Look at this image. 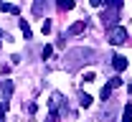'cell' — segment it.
<instances>
[{"label":"cell","instance_id":"obj_1","mask_svg":"<svg viewBox=\"0 0 132 122\" xmlns=\"http://www.w3.org/2000/svg\"><path fill=\"white\" fill-rule=\"evenodd\" d=\"M119 8H122V0H104V10H102V26L104 28H114L117 26Z\"/></svg>","mask_w":132,"mask_h":122},{"label":"cell","instance_id":"obj_2","mask_svg":"<svg viewBox=\"0 0 132 122\" xmlns=\"http://www.w3.org/2000/svg\"><path fill=\"white\" fill-rule=\"evenodd\" d=\"M125 41H127V31H125L122 26L109 28V43H112V46H122Z\"/></svg>","mask_w":132,"mask_h":122},{"label":"cell","instance_id":"obj_3","mask_svg":"<svg viewBox=\"0 0 132 122\" xmlns=\"http://www.w3.org/2000/svg\"><path fill=\"white\" fill-rule=\"evenodd\" d=\"M10 94H13V82H10V79H3V82H0V102H3L5 107H8Z\"/></svg>","mask_w":132,"mask_h":122},{"label":"cell","instance_id":"obj_4","mask_svg":"<svg viewBox=\"0 0 132 122\" xmlns=\"http://www.w3.org/2000/svg\"><path fill=\"white\" fill-rule=\"evenodd\" d=\"M84 28H86V18L76 20V23H71V26H69V31H66V36H79Z\"/></svg>","mask_w":132,"mask_h":122},{"label":"cell","instance_id":"obj_5","mask_svg":"<svg viewBox=\"0 0 132 122\" xmlns=\"http://www.w3.org/2000/svg\"><path fill=\"white\" fill-rule=\"evenodd\" d=\"M61 102H66V99H64V94H61V92H53V94H51L48 107H51V109H59V107H61Z\"/></svg>","mask_w":132,"mask_h":122},{"label":"cell","instance_id":"obj_6","mask_svg":"<svg viewBox=\"0 0 132 122\" xmlns=\"http://www.w3.org/2000/svg\"><path fill=\"white\" fill-rule=\"evenodd\" d=\"M112 66H114L117 71H125V69H127V59H125V56H119V53H117L114 59H112Z\"/></svg>","mask_w":132,"mask_h":122},{"label":"cell","instance_id":"obj_7","mask_svg":"<svg viewBox=\"0 0 132 122\" xmlns=\"http://www.w3.org/2000/svg\"><path fill=\"white\" fill-rule=\"evenodd\" d=\"M48 10V0H36L33 3V13L36 15H41V13H46Z\"/></svg>","mask_w":132,"mask_h":122},{"label":"cell","instance_id":"obj_8","mask_svg":"<svg viewBox=\"0 0 132 122\" xmlns=\"http://www.w3.org/2000/svg\"><path fill=\"white\" fill-rule=\"evenodd\" d=\"M0 10L10 13V15H18V5H13V3H0Z\"/></svg>","mask_w":132,"mask_h":122},{"label":"cell","instance_id":"obj_9","mask_svg":"<svg viewBox=\"0 0 132 122\" xmlns=\"http://www.w3.org/2000/svg\"><path fill=\"white\" fill-rule=\"evenodd\" d=\"M18 26H20V33H23V38H31V26H28V20H20Z\"/></svg>","mask_w":132,"mask_h":122},{"label":"cell","instance_id":"obj_10","mask_svg":"<svg viewBox=\"0 0 132 122\" xmlns=\"http://www.w3.org/2000/svg\"><path fill=\"white\" fill-rule=\"evenodd\" d=\"M122 122H132V104H125V109H122Z\"/></svg>","mask_w":132,"mask_h":122},{"label":"cell","instance_id":"obj_11","mask_svg":"<svg viewBox=\"0 0 132 122\" xmlns=\"http://www.w3.org/2000/svg\"><path fill=\"white\" fill-rule=\"evenodd\" d=\"M56 5H59L61 10H71V8H74L76 3H74V0H56Z\"/></svg>","mask_w":132,"mask_h":122},{"label":"cell","instance_id":"obj_12","mask_svg":"<svg viewBox=\"0 0 132 122\" xmlns=\"http://www.w3.org/2000/svg\"><path fill=\"white\" fill-rule=\"evenodd\" d=\"M79 104H81V107H89V104H92V97L81 92V94H79Z\"/></svg>","mask_w":132,"mask_h":122},{"label":"cell","instance_id":"obj_13","mask_svg":"<svg viewBox=\"0 0 132 122\" xmlns=\"http://www.w3.org/2000/svg\"><path fill=\"white\" fill-rule=\"evenodd\" d=\"M99 97H102V102H107V99L112 97V89H109V87H104L102 92H99Z\"/></svg>","mask_w":132,"mask_h":122},{"label":"cell","instance_id":"obj_14","mask_svg":"<svg viewBox=\"0 0 132 122\" xmlns=\"http://www.w3.org/2000/svg\"><path fill=\"white\" fill-rule=\"evenodd\" d=\"M109 89H117V87H122V79L119 76H114V79H109V84H107Z\"/></svg>","mask_w":132,"mask_h":122},{"label":"cell","instance_id":"obj_15","mask_svg":"<svg viewBox=\"0 0 132 122\" xmlns=\"http://www.w3.org/2000/svg\"><path fill=\"white\" fill-rule=\"evenodd\" d=\"M41 31L43 33H51V20H41Z\"/></svg>","mask_w":132,"mask_h":122},{"label":"cell","instance_id":"obj_16","mask_svg":"<svg viewBox=\"0 0 132 122\" xmlns=\"http://www.w3.org/2000/svg\"><path fill=\"white\" fill-rule=\"evenodd\" d=\"M51 53H53V46H43V51H41V56H43V59H48Z\"/></svg>","mask_w":132,"mask_h":122},{"label":"cell","instance_id":"obj_17","mask_svg":"<svg viewBox=\"0 0 132 122\" xmlns=\"http://www.w3.org/2000/svg\"><path fill=\"white\" fill-rule=\"evenodd\" d=\"M92 5H94V8H102V5H104V0H92Z\"/></svg>","mask_w":132,"mask_h":122},{"label":"cell","instance_id":"obj_18","mask_svg":"<svg viewBox=\"0 0 132 122\" xmlns=\"http://www.w3.org/2000/svg\"><path fill=\"white\" fill-rule=\"evenodd\" d=\"M0 38H3V31H0Z\"/></svg>","mask_w":132,"mask_h":122}]
</instances>
